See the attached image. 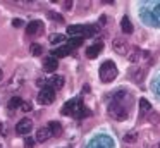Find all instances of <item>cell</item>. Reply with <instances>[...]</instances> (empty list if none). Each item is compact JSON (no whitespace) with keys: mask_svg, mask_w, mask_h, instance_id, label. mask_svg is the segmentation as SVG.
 <instances>
[{"mask_svg":"<svg viewBox=\"0 0 160 148\" xmlns=\"http://www.w3.org/2000/svg\"><path fill=\"white\" fill-rule=\"evenodd\" d=\"M83 107L84 105H83V100L81 98H72V100H69L62 109H60V114H62V115H74L76 117L78 112H79Z\"/></svg>","mask_w":160,"mask_h":148,"instance_id":"cell-3","label":"cell"},{"mask_svg":"<svg viewBox=\"0 0 160 148\" xmlns=\"http://www.w3.org/2000/svg\"><path fill=\"white\" fill-rule=\"evenodd\" d=\"M71 52H72V48L69 47V45H64V47H60V48H57V50H53L52 54H53V57H66V55H69Z\"/></svg>","mask_w":160,"mask_h":148,"instance_id":"cell-12","label":"cell"},{"mask_svg":"<svg viewBox=\"0 0 160 148\" xmlns=\"http://www.w3.org/2000/svg\"><path fill=\"white\" fill-rule=\"evenodd\" d=\"M12 26H14V28H21L22 26V19H14V21H12Z\"/></svg>","mask_w":160,"mask_h":148,"instance_id":"cell-27","label":"cell"},{"mask_svg":"<svg viewBox=\"0 0 160 148\" xmlns=\"http://www.w3.org/2000/svg\"><path fill=\"white\" fill-rule=\"evenodd\" d=\"M112 47H114V50L117 52V54H121V55H124L126 52H128V47H126V41H124V40H121V38H115V40H114V43H112Z\"/></svg>","mask_w":160,"mask_h":148,"instance_id":"cell-11","label":"cell"},{"mask_svg":"<svg viewBox=\"0 0 160 148\" xmlns=\"http://www.w3.org/2000/svg\"><path fill=\"white\" fill-rule=\"evenodd\" d=\"M21 105H22V100L19 98V96H12V98L9 100V105H7V107H9L11 110H16V109H19Z\"/></svg>","mask_w":160,"mask_h":148,"instance_id":"cell-15","label":"cell"},{"mask_svg":"<svg viewBox=\"0 0 160 148\" xmlns=\"http://www.w3.org/2000/svg\"><path fill=\"white\" fill-rule=\"evenodd\" d=\"M122 31H124L126 34L132 33V24H131V21H129L128 17H124V19H122Z\"/></svg>","mask_w":160,"mask_h":148,"instance_id":"cell-17","label":"cell"},{"mask_svg":"<svg viewBox=\"0 0 160 148\" xmlns=\"http://www.w3.org/2000/svg\"><path fill=\"white\" fill-rule=\"evenodd\" d=\"M31 129H33V122H31L29 119H21V120L18 122V126H16L18 134H28Z\"/></svg>","mask_w":160,"mask_h":148,"instance_id":"cell-6","label":"cell"},{"mask_svg":"<svg viewBox=\"0 0 160 148\" xmlns=\"http://www.w3.org/2000/svg\"><path fill=\"white\" fill-rule=\"evenodd\" d=\"M108 115L115 120H122V119L128 117V109H126V105L122 102L115 100V102H112L110 105H108Z\"/></svg>","mask_w":160,"mask_h":148,"instance_id":"cell-2","label":"cell"},{"mask_svg":"<svg viewBox=\"0 0 160 148\" xmlns=\"http://www.w3.org/2000/svg\"><path fill=\"white\" fill-rule=\"evenodd\" d=\"M95 33H97L95 26H84V36H93Z\"/></svg>","mask_w":160,"mask_h":148,"instance_id":"cell-22","label":"cell"},{"mask_svg":"<svg viewBox=\"0 0 160 148\" xmlns=\"http://www.w3.org/2000/svg\"><path fill=\"white\" fill-rule=\"evenodd\" d=\"M2 78H4V72H2V69H0V81H2Z\"/></svg>","mask_w":160,"mask_h":148,"instance_id":"cell-30","label":"cell"},{"mask_svg":"<svg viewBox=\"0 0 160 148\" xmlns=\"http://www.w3.org/2000/svg\"><path fill=\"white\" fill-rule=\"evenodd\" d=\"M29 52H31V55H35V57H38V55H42L43 48H42V45H38V43H33L31 47H29Z\"/></svg>","mask_w":160,"mask_h":148,"instance_id":"cell-18","label":"cell"},{"mask_svg":"<svg viewBox=\"0 0 160 148\" xmlns=\"http://www.w3.org/2000/svg\"><path fill=\"white\" fill-rule=\"evenodd\" d=\"M64 7H66V9H71V7H72V2H64Z\"/></svg>","mask_w":160,"mask_h":148,"instance_id":"cell-29","label":"cell"},{"mask_svg":"<svg viewBox=\"0 0 160 148\" xmlns=\"http://www.w3.org/2000/svg\"><path fill=\"white\" fill-rule=\"evenodd\" d=\"M0 148H4V146H2V145H0Z\"/></svg>","mask_w":160,"mask_h":148,"instance_id":"cell-31","label":"cell"},{"mask_svg":"<svg viewBox=\"0 0 160 148\" xmlns=\"http://www.w3.org/2000/svg\"><path fill=\"white\" fill-rule=\"evenodd\" d=\"M64 76H53L52 79H50V83H48V86H52L53 89H59V88H62L64 86Z\"/></svg>","mask_w":160,"mask_h":148,"instance_id":"cell-13","label":"cell"},{"mask_svg":"<svg viewBox=\"0 0 160 148\" xmlns=\"http://www.w3.org/2000/svg\"><path fill=\"white\" fill-rule=\"evenodd\" d=\"M21 110H24V112H29V110H31V103H29V102H22Z\"/></svg>","mask_w":160,"mask_h":148,"instance_id":"cell-26","label":"cell"},{"mask_svg":"<svg viewBox=\"0 0 160 148\" xmlns=\"http://www.w3.org/2000/svg\"><path fill=\"white\" fill-rule=\"evenodd\" d=\"M86 115H90V110L86 109V107H83V109L78 112V115H76V119H83V117H86Z\"/></svg>","mask_w":160,"mask_h":148,"instance_id":"cell-24","label":"cell"},{"mask_svg":"<svg viewBox=\"0 0 160 148\" xmlns=\"http://www.w3.org/2000/svg\"><path fill=\"white\" fill-rule=\"evenodd\" d=\"M67 33H69L71 36H83L84 38V26H81V24H72V26L67 28Z\"/></svg>","mask_w":160,"mask_h":148,"instance_id":"cell-10","label":"cell"},{"mask_svg":"<svg viewBox=\"0 0 160 148\" xmlns=\"http://www.w3.org/2000/svg\"><path fill=\"white\" fill-rule=\"evenodd\" d=\"M102 48H103V45H102V43H95V45H91V47L86 50V57H88V59H97V57H98V54L102 52Z\"/></svg>","mask_w":160,"mask_h":148,"instance_id":"cell-9","label":"cell"},{"mask_svg":"<svg viewBox=\"0 0 160 148\" xmlns=\"http://www.w3.org/2000/svg\"><path fill=\"white\" fill-rule=\"evenodd\" d=\"M67 45L74 50V48H78L79 45H83V36H72L69 41H67Z\"/></svg>","mask_w":160,"mask_h":148,"instance_id":"cell-16","label":"cell"},{"mask_svg":"<svg viewBox=\"0 0 160 148\" xmlns=\"http://www.w3.org/2000/svg\"><path fill=\"white\" fill-rule=\"evenodd\" d=\"M139 107H141V114L150 112V110H152V105H150V102H146L145 98H141V100H139Z\"/></svg>","mask_w":160,"mask_h":148,"instance_id":"cell-19","label":"cell"},{"mask_svg":"<svg viewBox=\"0 0 160 148\" xmlns=\"http://www.w3.org/2000/svg\"><path fill=\"white\" fill-rule=\"evenodd\" d=\"M55 100V89L52 88V86H43L42 91L38 93V102L42 103V105H50V103Z\"/></svg>","mask_w":160,"mask_h":148,"instance_id":"cell-4","label":"cell"},{"mask_svg":"<svg viewBox=\"0 0 160 148\" xmlns=\"http://www.w3.org/2000/svg\"><path fill=\"white\" fill-rule=\"evenodd\" d=\"M124 141H126V143H134V141H136V133H128L124 136Z\"/></svg>","mask_w":160,"mask_h":148,"instance_id":"cell-23","label":"cell"},{"mask_svg":"<svg viewBox=\"0 0 160 148\" xmlns=\"http://www.w3.org/2000/svg\"><path fill=\"white\" fill-rule=\"evenodd\" d=\"M0 134H4V136L7 134V127L4 126V122H0Z\"/></svg>","mask_w":160,"mask_h":148,"instance_id":"cell-28","label":"cell"},{"mask_svg":"<svg viewBox=\"0 0 160 148\" xmlns=\"http://www.w3.org/2000/svg\"><path fill=\"white\" fill-rule=\"evenodd\" d=\"M24 146L26 148H33V146H35V140H33V138H26V141H24Z\"/></svg>","mask_w":160,"mask_h":148,"instance_id":"cell-25","label":"cell"},{"mask_svg":"<svg viewBox=\"0 0 160 148\" xmlns=\"http://www.w3.org/2000/svg\"><path fill=\"white\" fill-rule=\"evenodd\" d=\"M59 67V62H57V59L53 57H47L45 60H43V69H45L47 72H55V69Z\"/></svg>","mask_w":160,"mask_h":148,"instance_id":"cell-7","label":"cell"},{"mask_svg":"<svg viewBox=\"0 0 160 148\" xmlns=\"http://www.w3.org/2000/svg\"><path fill=\"white\" fill-rule=\"evenodd\" d=\"M115 76H117V67H115V64L112 60H107L100 65V79L103 83L114 81Z\"/></svg>","mask_w":160,"mask_h":148,"instance_id":"cell-1","label":"cell"},{"mask_svg":"<svg viewBox=\"0 0 160 148\" xmlns=\"http://www.w3.org/2000/svg\"><path fill=\"white\" fill-rule=\"evenodd\" d=\"M43 31V23L42 21H31V23L26 26V33L29 36H35V34H40Z\"/></svg>","mask_w":160,"mask_h":148,"instance_id":"cell-5","label":"cell"},{"mask_svg":"<svg viewBox=\"0 0 160 148\" xmlns=\"http://www.w3.org/2000/svg\"><path fill=\"white\" fill-rule=\"evenodd\" d=\"M48 17L53 21H57V23H64V17L60 16V14H57L55 10H48Z\"/></svg>","mask_w":160,"mask_h":148,"instance_id":"cell-21","label":"cell"},{"mask_svg":"<svg viewBox=\"0 0 160 148\" xmlns=\"http://www.w3.org/2000/svg\"><path fill=\"white\" fill-rule=\"evenodd\" d=\"M50 136H52V133H50V129H48V127H40V129L36 131L35 141H38V143H43V141H47Z\"/></svg>","mask_w":160,"mask_h":148,"instance_id":"cell-8","label":"cell"},{"mask_svg":"<svg viewBox=\"0 0 160 148\" xmlns=\"http://www.w3.org/2000/svg\"><path fill=\"white\" fill-rule=\"evenodd\" d=\"M48 129H50V133H52V136H59V134L62 133V126H60V122H57V120H52V122L48 124Z\"/></svg>","mask_w":160,"mask_h":148,"instance_id":"cell-14","label":"cell"},{"mask_svg":"<svg viewBox=\"0 0 160 148\" xmlns=\"http://www.w3.org/2000/svg\"><path fill=\"white\" fill-rule=\"evenodd\" d=\"M158 148H160V145H158Z\"/></svg>","mask_w":160,"mask_h":148,"instance_id":"cell-32","label":"cell"},{"mask_svg":"<svg viewBox=\"0 0 160 148\" xmlns=\"http://www.w3.org/2000/svg\"><path fill=\"white\" fill-rule=\"evenodd\" d=\"M64 40H66V36H64V34H50V43H53V45L62 43Z\"/></svg>","mask_w":160,"mask_h":148,"instance_id":"cell-20","label":"cell"}]
</instances>
